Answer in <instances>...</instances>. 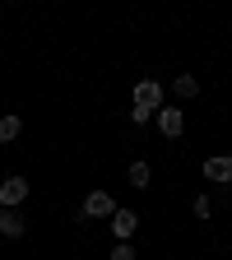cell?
<instances>
[{
    "instance_id": "cell-11",
    "label": "cell",
    "mask_w": 232,
    "mask_h": 260,
    "mask_svg": "<svg viewBox=\"0 0 232 260\" xmlns=\"http://www.w3.org/2000/svg\"><path fill=\"white\" fill-rule=\"evenodd\" d=\"M190 214L195 218H209L214 214V200H209V195H195V200H190Z\"/></svg>"
},
{
    "instance_id": "cell-12",
    "label": "cell",
    "mask_w": 232,
    "mask_h": 260,
    "mask_svg": "<svg viewBox=\"0 0 232 260\" xmlns=\"http://www.w3.org/2000/svg\"><path fill=\"white\" fill-rule=\"evenodd\" d=\"M112 260H135V246H130V242H116V251H112Z\"/></svg>"
},
{
    "instance_id": "cell-8",
    "label": "cell",
    "mask_w": 232,
    "mask_h": 260,
    "mask_svg": "<svg viewBox=\"0 0 232 260\" xmlns=\"http://www.w3.org/2000/svg\"><path fill=\"white\" fill-rule=\"evenodd\" d=\"M172 93H177V103H190V98H200V79H195V75H177Z\"/></svg>"
},
{
    "instance_id": "cell-2",
    "label": "cell",
    "mask_w": 232,
    "mask_h": 260,
    "mask_svg": "<svg viewBox=\"0 0 232 260\" xmlns=\"http://www.w3.org/2000/svg\"><path fill=\"white\" fill-rule=\"evenodd\" d=\"M112 214H116V200H112L107 190H88V195H84V209H79V218H88V223H93V218H103V223H107Z\"/></svg>"
},
{
    "instance_id": "cell-6",
    "label": "cell",
    "mask_w": 232,
    "mask_h": 260,
    "mask_svg": "<svg viewBox=\"0 0 232 260\" xmlns=\"http://www.w3.org/2000/svg\"><path fill=\"white\" fill-rule=\"evenodd\" d=\"M205 181H214V186H227V181H232V153L205 158Z\"/></svg>"
},
{
    "instance_id": "cell-9",
    "label": "cell",
    "mask_w": 232,
    "mask_h": 260,
    "mask_svg": "<svg viewBox=\"0 0 232 260\" xmlns=\"http://www.w3.org/2000/svg\"><path fill=\"white\" fill-rule=\"evenodd\" d=\"M19 135H23V116L5 112V116H0V144H14Z\"/></svg>"
},
{
    "instance_id": "cell-5",
    "label": "cell",
    "mask_w": 232,
    "mask_h": 260,
    "mask_svg": "<svg viewBox=\"0 0 232 260\" xmlns=\"http://www.w3.org/2000/svg\"><path fill=\"white\" fill-rule=\"evenodd\" d=\"M107 223H112V233H116V242H130V237L140 233V214H135V209H121V205H116V214H112Z\"/></svg>"
},
{
    "instance_id": "cell-10",
    "label": "cell",
    "mask_w": 232,
    "mask_h": 260,
    "mask_svg": "<svg viewBox=\"0 0 232 260\" xmlns=\"http://www.w3.org/2000/svg\"><path fill=\"white\" fill-rule=\"evenodd\" d=\"M125 177H130V186H135V190H144V186L153 181V168H149L144 158H135V162H130V172H125Z\"/></svg>"
},
{
    "instance_id": "cell-4",
    "label": "cell",
    "mask_w": 232,
    "mask_h": 260,
    "mask_svg": "<svg viewBox=\"0 0 232 260\" xmlns=\"http://www.w3.org/2000/svg\"><path fill=\"white\" fill-rule=\"evenodd\" d=\"M28 200V177H5V181H0V209H19Z\"/></svg>"
},
{
    "instance_id": "cell-3",
    "label": "cell",
    "mask_w": 232,
    "mask_h": 260,
    "mask_svg": "<svg viewBox=\"0 0 232 260\" xmlns=\"http://www.w3.org/2000/svg\"><path fill=\"white\" fill-rule=\"evenodd\" d=\"M153 121H158V130H162L168 140H177L181 130H186V112H181L177 103H162V107L153 112Z\"/></svg>"
},
{
    "instance_id": "cell-7",
    "label": "cell",
    "mask_w": 232,
    "mask_h": 260,
    "mask_svg": "<svg viewBox=\"0 0 232 260\" xmlns=\"http://www.w3.org/2000/svg\"><path fill=\"white\" fill-rule=\"evenodd\" d=\"M28 233V223L19 218V209H0V237H10V242H19Z\"/></svg>"
},
{
    "instance_id": "cell-1",
    "label": "cell",
    "mask_w": 232,
    "mask_h": 260,
    "mask_svg": "<svg viewBox=\"0 0 232 260\" xmlns=\"http://www.w3.org/2000/svg\"><path fill=\"white\" fill-rule=\"evenodd\" d=\"M158 107H162V84H158V79H140V84H135V107H130V121H135V125H149Z\"/></svg>"
}]
</instances>
